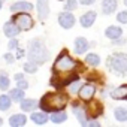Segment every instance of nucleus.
<instances>
[{"instance_id":"nucleus-1","label":"nucleus","mask_w":127,"mask_h":127,"mask_svg":"<svg viewBox=\"0 0 127 127\" xmlns=\"http://www.w3.org/2000/svg\"><path fill=\"white\" fill-rule=\"evenodd\" d=\"M78 61H75L67 51H61L52 66V78H51V85L55 88H63L69 85L70 82L79 79L76 73Z\"/></svg>"},{"instance_id":"nucleus-2","label":"nucleus","mask_w":127,"mask_h":127,"mask_svg":"<svg viewBox=\"0 0 127 127\" xmlns=\"http://www.w3.org/2000/svg\"><path fill=\"white\" fill-rule=\"evenodd\" d=\"M67 105V94L61 91H54V93H46L40 102L39 106L45 112H55V111H63Z\"/></svg>"},{"instance_id":"nucleus-3","label":"nucleus","mask_w":127,"mask_h":127,"mask_svg":"<svg viewBox=\"0 0 127 127\" xmlns=\"http://www.w3.org/2000/svg\"><path fill=\"white\" fill-rule=\"evenodd\" d=\"M27 57H29L30 61H34L37 64H43L45 61H48L49 51H48L45 42L40 37H34V39L30 40L29 49H27Z\"/></svg>"},{"instance_id":"nucleus-4","label":"nucleus","mask_w":127,"mask_h":127,"mask_svg":"<svg viewBox=\"0 0 127 127\" xmlns=\"http://www.w3.org/2000/svg\"><path fill=\"white\" fill-rule=\"evenodd\" d=\"M106 64L114 73H117L120 76H126L127 75V54L126 52H114L112 55L108 57Z\"/></svg>"},{"instance_id":"nucleus-5","label":"nucleus","mask_w":127,"mask_h":127,"mask_svg":"<svg viewBox=\"0 0 127 127\" xmlns=\"http://www.w3.org/2000/svg\"><path fill=\"white\" fill-rule=\"evenodd\" d=\"M12 21L21 29V32H27V30L33 29V26H34V21H33L30 12H17L12 17Z\"/></svg>"},{"instance_id":"nucleus-6","label":"nucleus","mask_w":127,"mask_h":127,"mask_svg":"<svg viewBox=\"0 0 127 127\" xmlns=\"http://www.w3.org/2000/svg\"><path fill=\"white\" fill-rule=\"evenodd\" d=\"M58 24L61 29H72L75 26V17L72 14V11H63L61 14H58Z\"/></svg>"},{"instance_id":"nucleus-7","label":"nucleus","mask_w":127,"mask_h":127,"mask_svg":"<svg viewBox=\"0 0 127 127\" xmlns=\"http://www.w3.org/2000/svg\"><path fill=\"white\" fill-rule=\"evenodd\" d=\"M94 94H96V87H94L93 84H90V82L81 85V88H79V91H78V96H79V99H81L82 102H90V100H93Z\"/></svg>"},{"instance_id":"nucleus-8","label":"nucleus","mask_w":127,"mask_h":127,"mask_svg":"<svg viewBox=\"0 0 127 127\" xmlns=\"http://www.w3.org/2000/svg\"><path fill=\"white\" fill-rule=\"evenodd\" d=\"M85 111H87V117L88 120L91 118H97L103 114V105L97 100H90V105L85 106Z\"/></svg>"},{"instance_id":"nucleus-9","label":"nucleus","mask_w":127,"mask_h":127,"mask_svg":"<svg viewBox=\"0 0 127 127\" xmlns=\"http://www.w3.org/2000/svg\"><path fill=\"white\" fill-rule=\"evenodd\" d=\"M72 111H73V114H75L76 120L81 123V126H84V127H85V126H87V121H88V120H87L88 117H87V111H85V108H84V106H81L78 102H75V103L72 105Z\"/></svg>"},{"instance_id":"nucleus-10","label":"nucleus","mask_w":127,"mask_h":127,"mask_svg":"<svg viewBox=\"0 0 127 127\" xmlns=\"http://www.w3.org/2000/svg\"><path fill=\"white\" fill-rule=\"evenodd\" d=\"M33 9H34V6H33L30 2H26V0L15 2V3H12V6H11V12H12V14H17V12H32Z\"/></svg>"},{"instance_id":"nucleus-11","label":"nucleus","mask_w":127,"mask_h":127,"mask_svg":"<svg viewBox=\"0 0 127 127\" xmlns=\"http://www.w3.org/2000/svg\"><path fill=\"white\" fill-rule=\"evenodd\" d=\"M96 18H97V14H96L94 11H87L85 14L81 15V18H79V24H81L84 29H90V27L94 24Z\"/></svg>"},{"instance_id":"nucleus-12","label":"nucleus","mask_w":127,"mask_h":127,"mask_svg":"<svg viewBox=\"0 0 127 127\" xmlns=\"http://www.w3.org/2000/svg\"><path fill=\"white\" fill-rule=\"evenodd\" d=\"M20 32H21V29H20L12 20L3 24V33H5V36L9 37V39H11V37H17Z\"/></svg>"},{"instance_id":"nucleus-13","label":"nucleus","mask_w":127,"mask_h":127,"mask_svg":"<svg viewBox=\"0 0 127 127\" xmlns=\"http://www.w3.org/2000/svg\"><path fill=\"white\" fill-rule=\"evenodd\" d=\"M36 9H37V17L39 20H46L48 15H49V3L48 0H37L36 3Z\"/></svg>"},{"instance_id":"nucleus-14","label":"nucleus","mask_w":127,"mask_h":127,"mask_svg":"<svg viewBox=\"0 0 127 127\" xmlns=\"http://www.w3.org/2000/svg\"><path fill=\"white\" fill-rule=\"evenodd\" d=\"M100 8H102V12L105 15H111V14H114L117 11L118 2H117V0H103L102 5H100Z\"/></svg>"},{"instance_id":"nucleus-15","label":"nucleus","mask_w":127,"mask_h":127,"mask_svg":"<svg viewBox=\"0 0 127 127\" xmlns=\"http://www.w3.org/2000/svg\"><path fill=\"white\" fill-rule=\"evenodd\" d=\"M39 106V102L37 100H34V99H23L21 102H20V108L24 111V112H33V111H36V108Z\"/></svg>"},{"instance_id":"nucleus-16","label":"nucleus","mask_w":127,"mask_h":127,"mask_svg":"<svg viewBox=\"0 0 127 127\" xmlns=\"http://www.w3.org/2000/svg\"><path fill=\"white\" fill-rule=\"evenodd\" d=\"M111 97L114 100H127V84L114 88L111 91Z\"/></svg>"},{"instance_id":"nucleus-17","label":"nucleus","mask_w":127,"mask_h":127,"mask_svg":"<svg viewBox=\"0 0 127 127\" xmlns=\"http://www.w3.org/2000/svg\"><path fill=\"white\" fill-rule=\"evenodd\" d=\"M88 46H90V43H88V40L85 37H76L75 39V52L78 55L85 54L87 49H88Z\"/></svg>"},{"instance_id":"nucleus-18","label":"nucleus","mask_w":127,"mask_h":127,"mask_svg":"<svg viewBox=\"0 0 127 127\" xmlns=\"http://www.w3.org/2000/svg\"><path fill=\"white\" fill-rule=\"evenodd\" d=\"M26 123H27V117L24 114H14L9 118V124L12 127H23L26 126Z\"/></svg>"},{"instance_id":"nucleus-19","label":"nucleus","mask_w":127,"mask_h":127,"mask_svg":"<svg viewBox=\"0 0 127 127\" xmlns=\"http://www.w3.org/2000/svg\"><path fill=\"white\" fill-rule=\"evenodd\" d=\"M105 36H106L108 39L114 40V39L123 36V30H121V27H118V26H109V27L105 30Z\"/></svg>"},{"instance_id":"nucleus-20","label":"nucleus","mask_w":127,"mask_h":127,"mask_svg":"<svg viewBox=\"0 0 127 127\" xmlns=\"http://www.w3.org/2000/svg\"><path fill=\"white\" fill-rule=\"evenodd\" d=\"M30 118H32V121H33L34 124H45V123L49 120L48 112H45V111H40V112L33 111L32 115H30Z\"/></svg>"},{"instance_id":"nucleus-21","label":"nucleus","mask_w":127,"mask_h":127,"mask_svg":"<svg viewBox=\"0 0 127 127\" xmlns=\"http://www.w3.org/2000/svg\"><path fill=\"white\" fill-rule=\"evenodd\" d=\"M49 120L54 124H61V123H64L67 120V115H66L64 111H55V112H52V115L49 117Z\"/></svg>"},{"instance_id":"nucleus-22","label":"nucleus","mask_w":127,"mask_h":127,"mask_svg":"<svg viewBox=\"0 0 127 127\" xmlns=\"http://www.w3.org/2000/svg\"><path fill=\"white\" fill-rule=\"evenodd\" d=\"M12 99H11V96L9 94H2L0 96V111H9L11 109V106H12Z\"/></svg>"},{"instance_id":"nucleus-23","label":"nucleus","mask_w":127,"mask_h":127,"mask_svg":"<svg viewBox=\"0 0 127 127\" xmlns=\"http://www.w3.org/2000/svg\"><path fill=\"white\" fill-rule=\"evenodd\" d=\"M114 117H115V120H117V121H120V123L127 121V109H126V108H123V106L115 108V109H114Z\"/></svg>"},{"instance_id":"nucleus-24","label":"nucleus","mask_w":127,"mask_h":127,"mask_svg":"<svg viewBox=\"0 0 127 127\" xmlns=\"http://www.w3.org/2000/svg\"><path fill=\"white\" fill-rule=\"evenodd\" d=\"M11 87V79L8 76L6 72H0V90L2 91H8Z\"/></svg>"},{"instance_id":"nucleus-25","label":"nucleus","mask_w":127,"mask_h":127,"mask_svg":"<svg viewBox=\"0 0 127 127\" xmlns=\"http://www.w3.org/2000/svg\"><path fill=\"white\" fill-rule=\"evenodd\" d=\"M85 63H87V64H90V66H93V67H97L100 64V57L96 52H90L85 57Z\"/></svg>"},{"instance_id":"nucleus-26","label":"nucleus","mask_w":127,"mask_h":127,"mask_svg":"<svg viewBox=\"0 0 127 127\" xmlns=\"http://www.w3.org/2000/svg\"><path fill=\"white\" fill-rule=\"evenodd\" d=\"M9 96H11V99L14 100V102H21L23 99H24V90H21V88H12V90H9Z\"/></svg>"},{"instance_id":"nucleus-27","label":"nucleus","mask_w":127,"mask_h":127,"mask_svg":"<svg viewBox=\"0 0 127 127\" xmlns=\"http://www.w3.org/2000/svg\"><path fill=\"white\" fill-rule=\"evenodd\" d=\"M37 66H39L37 63L29 60L27 63H24L23 67H24V72H26V73H36V72H37Z\"/></svg>"},{"instance_id":"nucleus-28","label":"nucleus","mask_w":127,"mask_h":127,"mask_svg":"<svg viewBox=\"0 0 127 127\" xmlns=\"http://www.w3.org/2000/svg\"><path fill=\"white\" fill-rule=\"evenodd\" d=\"M76 8H78V2H76V0H66L64 11H75Z\"/></svg>"},{"instance_id":"nucleus-29","label":"nucleus","mask_w":127,"mask_h":127,"mask_svg":"<svg viewBox=\"0 0 127 127\" xmlns=\"http://www.w3.org/2000/svg\"><path fill=\"white\" fill-rule=\"evenodd\" d=\"M117 21L121 24H127V11H121L117 14Z\"/></svg>"},{"instance_id":"nucleus-30","label":"nucleus","mask_w":127,"mask_h":127,"mask_svg":"<svg viewBox=\"0 0 127 127\" xmlns=\"http://www.w3.org/2000/svg\"><path fill=\"white\" fill-rule=\"evenodd\" d=\"M67 87L70 88V91H72V93H78V91H79V88H81V82H79V79H76V81L70 82Z\"/></svg>"},{"instance_id":"nucleus-31","label":"nucleus","mask_w":127,"mask_h":127,"mask_svg":"<svg viewBox=\"0 0 127 127\" xmlns=\"http://www.w3.org/2000/svg\"><path fill=\"white\" fill-rule=\"evenodd\" d=\"M20 46V42H18V39H15V37H11L9 39V43H8V48L9 49H17Z\"/></svg>"},{"instance_id":"nucleus-32","label":"nucleus","mask_w":127,"mask_h":127,"mask_svg":"<svg viewBox=\"0 0 127 127\" xmlns=\"http://www.w3.org/2000/svg\"><path fill=\"white\" fill-rule=\"evenodd\" d=\"M3 58H5V61H6V63H9V64H11V63H14V61H15V58H17V57H15L14 54H11V52H6V54L3 55Z\"/></svg>"},{"instance_id":"nucleus-33","label":"nucleus","mask_w":127,"mask_h":127,"mask_svg":"<svg viewBox=\"0 0 127 127\" xmlns=\"http://www.w3.org/2000/svg\"><path fill=\"white\" fill-rule=\"evenodd\" d=\"M17 87L21 88V90H27V88H29V82H27L26 78H24V79H21V81H17Z\"/></svg>"},{"instance_id":"nucleus-34","label":"nucleus","mask_w":127,"mask_h":127,"mask_svg":"<svg viewBox=\"0 0 127 127\" xmlns=\"http://www.w3.org/2000/svg\"><path fill=\"white\" fill-rule=\"evenodd\" d=\"M99 126H100V123H99V121H96L94 118H91V120H88V121H87V126H85V127H99Z\"/></svg>"},{"instance_id":"nucleus-35","label":"nucleus","mask_w":127,"mask_h":127,"mask_svg":"<svg viewBox=\"0 0 127 127\" xmlns=\"http://www.w3.org/2000/svg\"><path fill=\"white\" fill-rule=\"evenodd\" d=\"M24 54H26V51H24L23 48H20V46H18V48H17V54H15V57L20 60V58H23V57H24Z\"/></svg>"},{"instance_id":"nucleus-36","label":"nucleus","mask_w":127,"mask_h":127,"mask_svg":"<svg viewBox=\"0 0 127 127\" xmlns=\"http://www.w3.org/2000/svg\"><path fill=\"white\" fill-rule=\"evenodd\" d=\"M112 43H114V45H123V43H126V39H123V36H121V37L114 39V40H112Z\"/></svg>"},{"instance_id":"nucleus-37","label":"nucleus","mask_w":127,"mask_h":127,"mask_svg":"<svg viewBox=\"0 0 127 127\" xmlns=\"http://www.w3.org/2000/svg\"><path fill=\"white\" fill-rule=\"evenodd\" d=\"M94 2H96V0H79V3L84 5V6H90V5H93Z\"/></svg>"},{"instance_id":"nucleus-38","label":"nucleus","mask_w":127,"mask_h":127,"mask_svg":"<svg viewBox=\"0 0 127 127\" xmlns=\"http://www.w3.org/2000/svg\"><path fill=\"white\" fill-rule=\"evenodd\" d=\"M14 79H15V82L24 79V73H15V75H14Z\"/></svg>"},{"instance_id":"nucleus-39","label":"nucleus","mask_w":127,"mask_h":127,"mask_svg":"<svg viewBox=\"0 0 127 127\" xmlns=\"http://www.w3.org/2000/svg\"><path fill=\"white\" fill-rule=\"evenodd\" d=\"M3 8V2H2V0H0V9H2Z\"/></svg>"},{"instance_id":"nucleus-40","label":"nucleus","mask_w":127,"mask_h":127,"mask_svg":"<svg viewBox=\"0 0 127 127\" xmlns=\"http://www.w3.org/2000/svg\"><path fill=\"white\" fill-rule=\"evenodd\" d=\"M3 124V118H0V126H2Z\"/></svg>"},{"instance_id":"nucleus-41","label":"nucleus","mask_w":127,"mask_h":127,"mask_svg":"<svg viewBox=\"0 0 127 127\" xmlns=\"http://www.w3.org/2000/svg\"><path fill=\"white\" fill-rule=\"evenodd\" d=\"M124 5H126V6H127V0H124Z\"/></svg>"}]
</instances>
